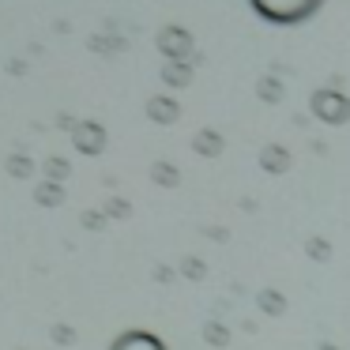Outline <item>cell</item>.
<instances>
[{
    "label": "cell",
    "mask_w": 350,
    "mask_h": 350,
    "mask_svg": "<svg viewBox=\"0 0 350 350\" xmlns=\"http://www.w3.org/2000/svg\"><path fill=\"white\" fill-rule=\"evenodd\" d=\"M324 4L327 0H249V8L271 27H305L320 16Z\"/></svg>",
    "instance_id": "obj_1"
},
{
    "label": "cell",
    "mask_w": 350,
    "mask_h": 350,
    "mask_svg": "<svg viewBox=\"0 0 350 350\" xmlns=\"http://www.w3.org/2000/svg\"><path fill=\"white\" fill-rule=\"evenodd\" d=\"M309 113L320 124H327V129H342V124H350V94L335 83L317 87L309 94Z\"/></svg>",
    "instance_id": "obj_2"
},
{
    "label": "cell",
    "mask_w": 350,
    "mask_h": 350,
    "mask_svg": "<svg viewBox=\"0 0 350 350\" xmlns=\"http://www.w3.org/2000/svg\"><path fill=\"white\" fill-rule=\"evenodd\" d=\"M154 46L166 61H200L196 57V38H192L189 27L181 23H166L159 34H154Z\"/></svg>",
    "instance_id": "obj_3"
},
{
    "label": "cell",
    "mask_w": 350,
    "mask_h": 350,
    "mask_svg": "<svg viewBox=\"0 0 350 350\" xmlns=\"http://www.w3.org/2000/svg\"><path fill=\"white\" fill-rule=\"evenodd\" d=\"M72 144H76L79 154H87V159H98V154L106 151L109 136H106V129H102L98 121H76V129H72Z\"/></svg>",
    "instance_id": "obj_4"
},
{
    "label": "cell",
    "mask_w": 350,
    "mask_h": 350,
    "mask_svg": "<svg viewBox=\"0 0 350 350\" xmlns=\"http://www.w3.org/2000/svg\"><path fill=\"white\" fill-rule=\"evenodd\" d=\"M144 113L151 124H162V129H170V124L181 121V102L170 98V94H151V98L144 102Z\"/></svg>",
    "instance_id": "obj_5"
},
{
    "label": "cell",
    "mask_w": 350,
    "mask_h": 350,
    "mask_svg": "<svg viewBox=\"0 0 350 350\" xmlns=\"http://www.w3.org/2000/svg\"><path fill=\"white\" fill-rule=\"evenodd\" d=\"M256 162H260L264 174L282 177V174H290V166H294V154H290V147H282V144H264L260 154H256Z\"/></svg>",
    "instance_id": "obj_6"
},
{
    "label": "cell",
    "mask_w": 350,
    "mask_h": 350,
    "mask_svg": "<svg viewBox=\"0 0 350 350\" xmlns=\"http://www.w3.org/2000/svg\"><path fill=\"white\" fill-rule=\"evenodd\" d=\"M109 350H170V347L154 332H139V327H132V332L117 335V339L109 342Z\"/></svg>",
    "instance_id": "obj_7"
},
{
    "label": "cell",
    "mask_w": 350,
    "mask_h": 350,
    "mask_svg": "<svg viewBox=\"0 0 350 350\" xmlns=\"http://www.w3.org/2000/svg\"><path fill=\"white\" fill-rule=\"evenodd\" d=\"M192 151H196L200 159H222V151H226V136H222L219 129H200L196 136H192Z\"/></svg>",
    "instance_id": "obj_8"
},
{
    "label": "cell",
    "mask_w": 350,
    "mask_h": 350,
    "mask_svg": "<svg viewBox=\"0 0 350 350\" xmlns=\"http://www.w3.org/2000/svg\"><path fill=\"white\" fill-rule=\"evenodd\" d=\"M159 76H162V83H166V87L181 91V87H189L192 79H196V61H166Z\"/></svg>",
    "instance_id": "obj_9"
},
{
    "label": "cell",
    "mask_w": 350,
    "mask_h": 350,
    "mask_svg": "<svg viewBox=\"0 0 350 350\" xmlns=\"http://www.w3.org/2000/svg\"><path fill=\"white\" fill-rule=\"evenodd\" d=\"M256 305H260V312H264V317H282V312L290 309L286 294H282V290H275V286H260L256 290Z\"/></svg>",
    "instance_id": "obj_10"
},
{
    "label": "cell",
    "mask_w": 350,
    "mask_h": 350,
    "mask_svg": "<svg viewBox=\"0 0 350 350\" xmlns=\"http://www.w3.org/2000/svg\"><path fill=\"white\" fill-rule=\"evenodd\" d=\"M256 98L260 102H267V106H279L282 98H286V83H282L275 72H267V76H260L256 79Z\"/></svg>",
    "instance_id": "obj_11"
},
{
    "label": "cell",
    "mask_w": 350,
    "mask_h": 350,
    "mask_svg": "<svg viewBox=\"0 0 350 350\" xmlns=\"http://www.w3.org/2000/svg\"><path fill=\"white\" fill-rule=\"evenodd\" d=\"M87 49H91V53H102V57H113L124 49V38L109 27V31H102V34H91V38H87Z\"/></svg>",
    "instance_id": "obj_12"
},
{
    "label": "cell",
    "mask_w": 350,
    "mask_h": 350,
    "mask_svg": "<svg viewBox=\"0 0 350 350\" xmlns=\"http://www.w3.org/2000/svg\"><path fill=\"white\" fill-rule=\"evenodd\" d=\"M151 181L159 185V189H177V185H181V170H177L174 162L159 159V162H151Z\"/></svg>",
    "instance_id": "obj_13"
},
{
    "label": "cell",
    "mask_w": 350,
    "mask_h": 350,
    "mask_svg": "<svg viewBox=\"0 0 350 350\" xmlns=\"http://www.w3.org/2000/svg\"><path fill=\"white\" fill-rule=\"evenodd\" d=\"M230 339H234V332H230V324H222V320H207L204 324V342L215 350H226Z\"/></svg>",
    "instance_id": "obj_14"
},
{
    "label": "cell",
    "mask_w": 350,
    "mask_h": 350,
    "mask_svg": "<svg viewBox=\"0 0 350 350\" xmlns=\"http://www.w3.org/2000/svg\"><path fill=\"white\" fill-rule=\"evenodd\" d=\"M34 204H42V207H61V204H64V185L42 181L38 189H34Z\"/></svg>",
    "instance_id": "obj_15"
},
{
    "label": "cell",
    "mask_w": 350,
    "mask_h": 350,
    "mask_svg": "<svg viewBox=\"0 0 350 350\" xmlns=\"http://www.w3.org/2000/svg\"><path fill=\"white\" fill-rule=\"evenodd\" d=\"M305 256L309 260H317V264H327V260H332V241H327V237H305Z\"/></svg>",
    "instance_id": "obj_16"
},
{
    "label": "cell",
    "mask_w": 350,
    "mask_h": 350,
    "mask_svg": "<svg viewBox=\"0 0 350 350\" xmlns=\"http://www.w3.org/2000/svg\"><path fill=\"white\" fill-rule=\"evenodd\" d=\"M42 174H46V181H57V185H61L64 177L72 174V166H68V159H61V154H49V159L42 162Z\"/></svg>",
    "instance_id": "obj_17"
},
{
    "label": "cell",
    "mask_w": 350,
    "mask_h": 350,
    "mask_svg": "<svg viewBox=\"0 0 350 350\" xmlns=\"http://www.w3.org/2000/svg\"><path fill=\"white\" fill-rule=\"evenodd\" d=\"M181 275H185L189 282H204V279H207V264H204L200 256H185V260H181Z\"/></svg>",
    "instance_id": "obj_18"
},
{
    "label": "cell",
    "mask_w": 350,
    "mask_h": 350,
    "mask_svg": "<svg viewBox=\"0 0 350 350\" xmlns=\"http://www.w3.org/2000/svg\"><path fill=\"white\" fill-rule=\"evenodd\" d=\"M4 170H8L12 177H19V181H23V177H31V174H34V162L27 159V154H8Z\"/></svg>",
    "instance_id": "obj_19"
},
{
    "label": "cell",
    "mask_w": 350,
    "mask_h": 350,
    "mask_svg": "<svg viewBox=\"0 0 350 350\" xmlns=\"http://www.w3.org/2000/svg\"><path fill=\"white\" fill-rule=\"evenodd\" d=\"M102 215H106V219H129L132 204H129V200H121V196H109L106 207H102Z\"/></svg>",
    "instance_id": "obj_20"
},
{
    "label": "cell",
    "mask_w": 350,
    "mask_h": 350,
    "mask_svg": "<svg viewBox=\"0 0 350 350\" xmlns=\"http://www.w3.org/2000/svg\"><path fill=\"white\" fill-rule=\"evenodd\" d=\"M49 335H53V342H61V347H72V342H76V327H68V324H53Z\"/></svg>",
    "instance_id": "obj_21"
},
{
    "label": "cell",
    "mask_w": 350,
    "mask_h": 350,
    "mask_svg": "<svg viewBox=\"0 0 350 350\" xmlns=\"http://www.w3.org/2000/svg\"><path fill=\"white\" fill-rule=\"evenodd\" d=\"M83 226L87 230H102V226H106V215H102V211H83Z\"/></svg>",
    "instance_id": "obj_22"
},
{
    "label": "cell",
    "mask_w": 350,
    "mask_h": 350,
    "mask_svg": "<svg viewBox=\"0 0 350 350\" xmlns=\"http://www.w3.org/2000/svg\"><path fill=\"white\" fill-rule=\"evenodd\" d=\"M204 234L215 237V241H230V230H222V226H204Z\"/></svg>",
    "instance_id": "obj_23"
},
{
    "label": "cell",
    "mask_w": 350,
    "mask_h": 350,
    "mask_svg": "<svg viewBox=\"0 0 350 350\" xmlns=\"http://www.w3.org/2000/svg\"><path fill=\"white\" fill-rule=\"evenodd\" d=\"M154 279H159V282H170V279H174V267L159 264V267H154Z\"/></svg>",
    "instance_id": "obj_24"
},
{
    "label": "cell",
    "mask_w": 350,
    "mask_h": 350,
    "mask_svg": "<svg viewBox=\"0 0 350 350\" xmlns=\"http://www.w3.org/2000/svg\"><path fill=\"white\" fill-rule=\"evenodd\" d=\"M8 72H12V76H23L27 64H23V61H8Z\"/></svg>",
    "instance_id": "obj_25"
},
{
    "label": "cell",
    "mask_w": 350,
    "mask_h": 350,
    "mask_svg": "<svg viewBox=\"0 0 350 350\" xmlns=\"http://www.w3.org/2000/svg\"><path fill=\"white\" fill-rule=\"evenodd\" d=\"M317 350H342V347H335V342H320Z\"/></svg>",
    "instance_id": "obj_26"
}]
</instances>
